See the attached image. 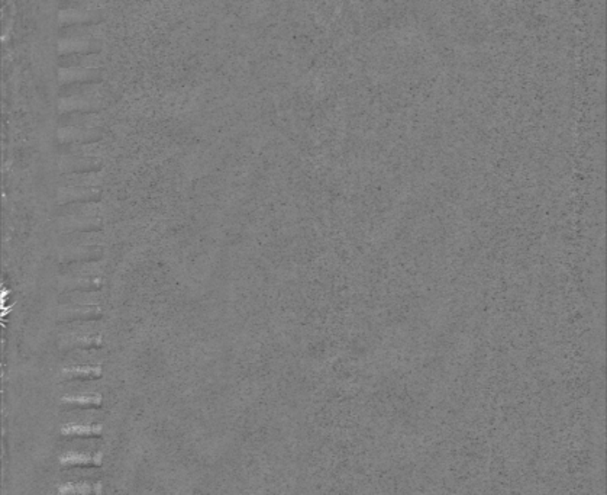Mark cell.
<instances>
[{
	"instance_id": "1",
	"label": "cell",
	"mask_w": 607,
	"mask_h": 495,
	"mask_svg": "<svg viewBox=\"0 0 607 495\" xmlns=\"http://www.w3.org/2000/svg\"><path fill=\"white\" fill-rule=\"evenodd\" d=\"M102 198V190L93 186H75L66 185L58 189L57 204L59 206H68L73 204H95Z\"/></svg>"
},
{
	"instance_id": "2",
	"label": "cell",
	"mask_w": 607,
	"mask_h": 495,
	"mask_svg": "<svg viewBox=\"0 0 607 495\" xmlns=\"http://www.w3.org/2000/svg\"><path fill=\"white\" fill-rule=\"evenodd\" d=\"M104 138L102 128H80V127H58L57 141L59 144L68 143H99Z\"/></svg>"
},
{
	"instance_id": "3",
	"label": "cell",
	"mask_w": 607,
	"mask_h": 495,
	"mask_svg": "<svg viewBox=\"0 0 607 495\" xmlns=\"http://www.w3.org/2000/svg\"><path fill=\"white\" fill-rule=\"evenodd\" d=\"M58 169L62 170L63 174L96 172V170H102V160L99 157H90V156L59 154Z\"/></svg>"
},
{
	"instance_id": "4",
	"label": "cell",
	"mask_w": 607,
	"mask_h": 495,
	"mask_svg": "<svg viewBox=\"0 0 607 495\" xmlns=\"http://www.w3.org/2000/svg\"><path fill=\"white\" fill-rule=\"evenodd\" d=\"M106 21V13L103 9L99 10H80V9H59L58 10V25H80V24H103Z\"/></svg>"
},
{
	"instance_id": "5",
	"label": "cell",
	"mask_w": 607,
	"mask_h": 495,
	"mask_svg": "<svg viewBox=\"0 0 607 495\" xmlns=\"http://www.w3.org/2000/svg\"><path fill=\"white\" fill-rule=\"evenodd\" d=\"M103 39H71V38H58L57 51L58 55L67 54H90L102 53Z\"/></svg>"
},
{
	"instance_id": "6",
	"label": "cell",
	"mask_w": 607,
	"mask_h": 495,
	"mask_svg": "<svg viewBox=\"0 0 607 495\" xmlns=\"http://www.w3.org/2000/svg\"><path fill=\"white\" fill-rule=\"evenodd\" d=\"M102 69H84V67H58L59 84L70 83H86V82H103Z\"/></svg>"
},
{
	"instance_id": "7",
	"label": "cell",
	"mask_w": 607,
	"mask_h": 495,
	"mask_svg": "<svg viewBox=\"0 0 607 495\" xmlns=\"http://www.w3.org/2000/svg\"><path fill=\"white\" fill-rule=\"evenodd\" d=\"M104 22L103 24H80L59 26L58 38L71 39H103L104 38Z\"/></svg>"
},
{
	"instance_id": "8",
	"label": "cell",
	"mask_w": 607,
	"mask_h": 495,
	"mask_svg": "<svg viewBox=\"0 0 607 495\" xmlns=\"http://www.w3.org/2000/svg\"><path fill=\"white\" fill-rule=\"evenodd\" d=\"M103 309L96 305H71L59 311L57 323L97 321L103 318Z\"/></svg>"
},
{
	"instance_id": "9",
	"label": "cell",
	"mask_w": 607,
	"mask_h": 495,
	"mask_svg": "<svg viewBox=\"0 0 607 495\" xmlns=\"http://www.w3.org/2000/svg\"><path fill=\"white\" fill-rule=\"evenodd\" d=\"M103 109L102 99L82 98V96H66L58 99V112H99Z\"/></svg>"
},
{
	"instance_id": "10",
	"label": "cell",
	"mask_w": 607,
	"mask_h": 495,
	"mask_svg": "<svg viewBox=\"0 0 607 495\" xmlns=\"http://www.w3.org/2000/svg\"><path fill=\"white\" fill-rule=\"evenodd\" d=\"M58 127H80V128H102L103 119L99 112H66L59 114Z\"/></svg>"
},
{
	"instance_id": "11",
	"label": "cell",
	"mask_w": 607,
	"mask_h": 495,
	"mask_svg": "<svg viewBox=\"0 0 607 495\" xmlns=\"http://www.w3.org/2000/svg\"><path fill=\"white\" fill-rule=\"evenodd\" d=\"M104 57L102 53L90 54H67L58 57V67H84V69H102Z\"/></svg>"
},
{
	"instance_id": "12",
	"label": "cell",
	"mask_w": 607,
	"mask_h": 495,
	"mask_svg": "<svg viewBox=\"0 0 607 495\" xmlns=\"http://www.w3.org/2000/svg\"><path fill=\"white\" fill-rule=\"evenodd\" d=\"M103 93V82H86V83H70L62 84L58 90L59 98L66 96H82L100 99Z\"/></svg>"
},
{
	"instance_id": "13",
	"label": "cell",
	"mask_w": 607,
	"mask_h": 495,
	"mask_svg": "<svg viewBox=\"0 0 607 495\" xmlns=\"http://www.w3.org/2000/svg\"><path fill=\"white\" fill-rule=\"evenodd\" d=\"M103 258V250L97 246H80L64 251L62 263H88L96 262Z\"/></svg>"
},
{
	"instance_id": "14",
	"label": "cell",
	"mask_w": 607,
	"mask_h": 495,
	"mask_svg": "<svg viewBox=\"0 0 607 495\" xmlns=\"http://www.w3.org/2000/svg\"><path fill=\"white\" fill-rule=\"evenodd\" d=\"M103 346L102 336H70L63 337L58 341V349L62 352H70L73 349H100Z\"/></svg>"
},
{
	"instance_id": "15",
	"label": "cell",
	"mask_w": 607,
	"mask_h": 495,
	"mask_svg": "<svg viewBox=\"0 0 607 495\" xmlns=\"http://www.w3.org/2000/svg\"><path fill=\"white\" fill-rule=\"evenodd\" d=\"M103 463V455H87V453H77V452H68L63 456H59V467L68 469L74 467L80 468H92V467H100Z\"/></svg>"
},
{
	"instance_id": "16",
	"label": "cell",
	"mask_w": 607,
	"mask_h": 495,
	"mask_svg": "<svg viewBox=\"0 0 607 495\" xmlns=\"http://www.w3.org/2000/svg\"><path fill=\"white\" fill-rule=\"evenodd\" d=\"M103 399L99 394H86V395H73L62 398V408L70 410H92L100 408Z\"/></svg>"
},
{
	"instance_id": "17",
	"label": "cell",
	"mask_w": 607,
	"mask_h": 495,
	"mask_svg": "<svg viewBox=\"0 0 607 495\" xmlns=\"http://www.w3.org/2000/svg\"><path fill=\"white\" fill-rule=\"evenodd\" d=\"M103 370L100 366H75L66 368L59 373V379L63 382L70 381H93L102 378Z\"/></svg>"
},
{
	"instance_id": "18",
	"label": "cell",
	"mask_w": 607,
	"mask_h": 495,
	"mask_svg": "<svg viewBox=\"0 0 607 495\" xmlns=\"http://www.w3.org/2000/svg\"><path fill=\"white\" fill-rule=\"evenodd\" d=\"M62 434L66 439H100L103 427L100 424H67L62 429Z\"/></svg>"
},
{
	"instance_id": "19",
	"label": "cell",
	"mask_w": 607,
	"mask_h": 495,
	"mask_svg": "<svg viewBox=\"0 0 607 495\" xmlns=\"http://www.w3.org/2000/svg\"><path fill=\"white\" fill-rule=\"evenodd\" d=\"M103 179V172H87V173H68L64 174L66 185H75V186H93L97 188Z\"/></svg>"
},
{
	"instance_id": "20",
	"label": "cell",
	"mask_w": 607,
	"mask_h": 495,
	"mask_svg": "<svg viewBox=\"0 0 607 495\" xmlns=\"http://www.w3.org/2000/svg\"><path fill=\"white\" fill-rule=\"evenodd\" d=\"M97 152V143H68V144H59L58 143V154H68V156H90L96 157Z\"/></svg>"
},
{
	"instance_id": "21",
	"label": "cell",
	"mask_w": 607,
	"mask_h": 495,
	"mask_svg": "<svg viewBox=\"0 0 607 495\" xmlns=\"http://www.w3.org/2000/svg\"><path fill=\"white\" fill-rule=\"evenodd\" d=\"M102 288V280L96 279V278H82V279H74L71 282H68L66 287L62 289L63 294L67 292H74V291H80V292H93V291H99Z\"/></svg>"
},
{
	"instance_id": "22",
	"label": "cell",
	"mask_w": 607,
	"mask_h": 495,
	"mask_svg": "<svg viewBox=\"0 0 607 495\" xmlns=\"http://www.w3.org/2000/svg\"><path fill=\"white\" fill-rule=\"evenodd\" d=\"M106 0H58V9L99 10L103 9Z\"/></svg>"
}]
</instances>
